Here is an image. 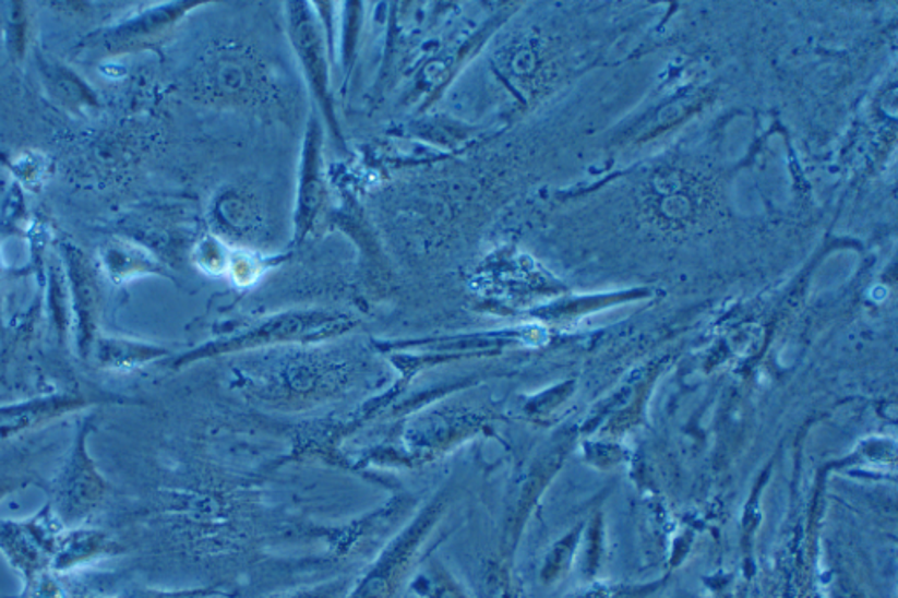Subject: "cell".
Here are the masks:
<instances>
[{
    "mask_svg": "<svg viewBox=\"0 0 898 598\" xmlns=\"http://www.w3.org/2000/svg\"><path fill=\"white\" fill-rule=\"evenodd\" d=\"M430 598H465L458 586L453 583L443 572H435L434 581H432V588H430Z\"/></svg>",
    "mask_w": 898,
    "mask_h": 598,
    "instance_id": "cell-1",
    "label": "cell"
}]
</instances>
